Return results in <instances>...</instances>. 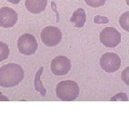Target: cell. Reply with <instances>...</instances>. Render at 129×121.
<instances>
[{
	"label": "cell",
	"mask_w": 129,
	"mask_h": 121,
	"mask_svg": "<svg viewBox=\"0 0 129 121\" xmlns=\"http://www.w3.org/2000/svg\"><path fill=\"white\" fill-rule=\"evenodd\" d=\"M128 70H129V68L128 67H126V68L124 70V72L122 73V75H121V77H122V80L124 81L125 83V84H127L128 85L129 84V79H128Z\"/></svg>",
	"instance_id": "cell-17"
},
{
	"label": "cell",
	"mask_w": 129,
	"mask_h": 121,
	"mask_svg": "<svg viewBox=\"0 0 129 121\" xmlns=\"http://www.w3.org/2000/svg\"><path fill=\"white\" fill-rule=\"evenodd\" d=\"M48 0H25V7L31 14H40L46 9Z\"/></svg>",
	"instance_id": "cell-9"
},
{
	"label": "cell",
	"mask_w": 129,
	"mask_h": 121,
	"mask_svg": "<svg viewBox=\"0 0 129 121\" xmlns=\"http://www.w3.org/2000/svg\"><path fill=\"white\" fill-rule=\"evenodd\" d=\"M17 47H18L20 53L25 56H30V55L34 54L37 51L38 42H37L36 38L32 34L24 33L19 37L18 41H17Z\"/></svg>",
	"instance_id": "cell-3"
},
{
	"label": "cell",
	"mask_w": 129,
	"mask_h": 121,
	"mask_svg": "<svg viewBox=\"0 0 129 121\" xmlns=\"http://www.w3.org/2000/svg\"><path fill=\"white\" fill-rule=\"evenodd\" d=\"M71 61L64 56H57L51 61V71L56 75H66L71 70Z\"/></svg>",
	"instance_id": "cell-7"
},
{
	"label": "cell",
	"mask_w": 129,
	"mask_h": 121,
	"mask_svg": "<svg viewBox=\"0 0 129 121\" xmlns=\"http://www.w3.org/2000/svg\"><path fill=\"white\" fill-rule=\"evenodd\" d=\"M100 66L107 73H114L120 68L121 58L116 53L107 52L103 54L100 59Z\"/></svg>",
	"instance_id": "cell-6"
},
{
	"label": "cell",
	"mask_w": 129,
	"mask_h": 121,
	"mask_svg": "<svg viewBox=\"0 0 129 121\" xmlns=\"http://www.w3.org/2000/svg\"><path fill=\"white\" fill-rule=\"evenodd\" d=\"M109 22V19L106 16L102 15H96L94 17V22L97 24H105Z\"/></svg>",
	"instance_id": "cell-15"
},
{
	"label": "cell",
	"mask_w": 129,
	"mask_h": 121,
	"mask_svg": "<svg viewBox=\"0 0 129 121\" xmlns=\"http://www.w3.org/2000/svg\"><path fill=\"white\" fill-rule=\"evenodd\" d=\"M40 40L48 47H55L62 40V32L57 27L47 26L40 32Z\"/></svg>",
	"instance_id": "cell-4"
},
{
	"label": "cell",
	"mask_w": 129,
	"mask_h": 121,
	"mask_svg": "<svg viewBox=\"0 0 129 121\" xmlns=\"http://www.w3.org/2000/svg\"><path fill=\"white\" fill-rule=\"evenodd\" d=\"M51 6H52L53 11H55V12H56V22H58V21H59V16H58V13H57V11H56V4H55L54 2H52V3H51Z\"/></svg>",
	"instance_id": "cell-18"
},
{
	"label": "cell",
	"mask_w": 129,
	"mask_h": 121,
	"mask_svg": "<svg viewBox=\"0 0 129 121\" xmlns=\"http://www.w3.org/2000/svg\"><path fill=\"white\" fill-rule=\"evenodd\" d=\"M43 69H44V68H43V67H40V69L37 71L36 75H35V79H34V89H35V91L39 92L41 96H45V95H46V93H47L46 89H45L44 86H43L42 82H41V79H40L41 75H42V73H43Z\"/></svg>",
	"instance_id": "cell-11"
},
{
	"label": "cell",
	"mask_w": 129,
	"mask_h": 121,
	"mask_svg": "<svg viewBox=\"0 0 129 121\" xmlns=\"http://www.w3.org/2000/svg\"><path fill=\"white\" fill-rule=\"evenodd\" d=\"M0 101H9V99H8L7 97L4 96L3 94L0 93Z\"/></svg>",
	"instance_id": "cell-20"
},
{
	"label": "cell",
	"mask_w": 129,
	"mask_h": 121,
	"mask_svg": "<svg viewBox=\"0 0 129 121\" xmlns=\"http://www.w3.org/2000/svg\"><path fill=\"white\" fill-rule=\"evenodd\" d=\"M111 101H127V96L125 93H117L116 96L112 97L110 99Z\"/></svg>",
	"instance_id": "cell-16"
},
{
	"label": "cell",
	"mask_w": 129,
	"mask_h": 121,
	"mask_svg": "<svg viewBox=\"0 0 129 121\" xmlns=\"http://www.w3.org/2000/svg\"><path fill=\"white\" fill-rule=\"evenodd\" d=\"M107 0H84V2L91 7H100L101 6H104L106 4Z\"/></svg>",
	"instance_id": "cell-14"
},
{
	"label": "cell",
	"mask_w": 129,
	"mask_h": 121,
	"mask_svg": "<svg viewBox=\"0 0 129 121\" xmlns=\"http://www.w3.org/2000/svg\"><path fill=\"white\" fill-rule=\"evenodd\" d=\"M8 2H10L11 4H14V5H18L19 3L22 1V0H6Z\"/></svg>",
	"instance_id": "cell-19"
},
{
	"label": "cell",
	"mask_w": 129,
	"mask_h": 121,
	"mask_svg": "<svg viewBox=\"0 0 129 121\" xmlns=\"http://www.w3.org/2000/svg\"><path fill=\"white\" fill-rule=\"evenodd\" d=\"M128 16H129V12H125L124 14H122V15L119 18V24L120 26L124 29L125 31L128 32Z\"/></svg>",
	"instance_id": "cell-13"
},
{
	"label": "cell",
	"mask_w": 129,
	"mask_h": 121,
	"mask_svg": "<svg viewBox=\"0 0 129 121\" xmlns=\"http://www.w3.org/2000/svg\"><path fill=\"white\" fill-rule=\"evenodd\" d=\"M101 42L108 48H115L121 42V34L113 27L104 28L100 33Z\"/></svg>",
	"instance_id": "cell-5"
},
{
	"label": "cell",
	"mask_w": 129,
	"mask_h": 121,
	"mask_svg": "<svg viewBox=\"0 0 129 121\" xmlns=\"http://www.w3.org/2000/svg\"><path fill=\"white\" fill-rule=\"evenodd\" d=\"M24 78V71L21 66L14 63L0 67V86L11 88L18 85Z\"/></svg>",
	"instance_id": "cell-1"
},
{
	"label": "cell",
	"mask_w": 129,
	"mask_h": 121,
	"mask_svg": "<svg viewBox=\"0 0 129 121\" xmlns=\"http://www.w3.org/2000/svg\"><path fill=\"white\" fill-rule=\"evenodd\" d=\"M18 21V14L13 8L4 6L0 8V26L3 28H11Z\"/></svg>",
	"instance_id": "cell-8"
},
{
	"label": "cell",
	"mask_w": 129,
	"mask_h": 121,
	"mask_svg": "<svg viewBox=\"0 0 129 121\" xmlns=\"http://www.w3.org/2000/svg\"><path fill=\"white\" fill-rule=\"evenodd\" d=\"M85 22H86V13L83 8H78L76 11H75L70 18V22H72L76 28L83 27Z\"/></svg>",
	"instance_id": "cell-10"
},
{
	"label": "cell",
	"mask_w": 129,
	"mask_h": 121,
	"mask_svg": "<svg viewBox=\"0 0 129 121\" xmlns=\"http://www.w3.org/2000/svg\"><path fill=\"white\" fill-rule=\"evenodd\" d=\"M9 54H10V50H9L7 44L0 41V62L8 58Z\"/></svg>",
	"instance_id": "cell-12"
},
{
	"label": "cell",
	"mask_w": 129,
	"mask_h": 121,
	"mask_svg": "<svg viewBox=\"0 0 129 121\" xmlns=\"http://www.w3.org/2000/svg\"><path fill=\"white\" fill-rule=\"evenodd\" d=\"M56 97L63 101H72L79 96L80 88L76 82L72 80L61 81L56 89Z\"/></svg>",
	"instance_id": "cell-2"
}]
</instances>
